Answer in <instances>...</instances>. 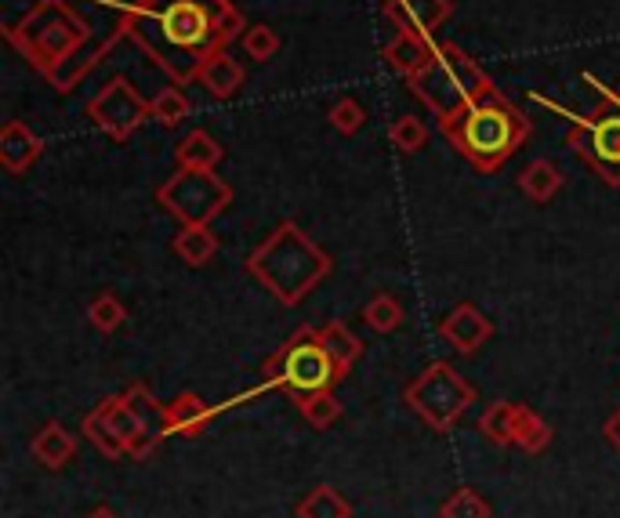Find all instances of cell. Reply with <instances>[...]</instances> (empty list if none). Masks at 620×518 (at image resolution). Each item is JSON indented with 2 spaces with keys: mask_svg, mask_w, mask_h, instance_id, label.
<instances>
[{
  "mask_svg": "<svg viewBox=\"0 0 620 518\" xmlns=\"http://www.w3.org/2000/svg\"><path fill=\"white\" fill-rule=\"evenodd\" d=\"M228 0H171L160 15L146 8H131L120 18V29L146 51L149 59H157L174 80H196L203 59L218 51V34H214V15L222 12Z\"/></svg>",
  "mask_w": 620,
  "mask_h": 518,
  "instance_id": "obj_1",
  "label": "cell"
},
{
  "mask_svg": "<svg viewBox=\"0 0 620 518\" xmlns=\"http://www.w3.org/2000/svg\"><path fill=\"white\" fill-rule=\"evenodd\" d=\"M247 273L283 305H298L331 273V254L315 247L294 222H283L255 254L247 257Z\"/></svg>",
  "mask_w": 620,
  "mask_h": 518,
  "instance_id": "obj_2",
  "label": "cell"
},
{
  "mask_svg": "<svg viewBox=\"0 0 620 518\" xmlns=\"http://www.w3.org/2000/svg\"><path fill=\"white\" fill-rule=\"evenodd\" d=\"M443 135L475 170H497L530 138V121L497 88L443 124Z\"/></svg>",
  "mask_w": 620,
  "mask_h": 518,
  "instance_id": "obj_3",
  "label": "cell"
},
{
  "mask_svg": "<svg viewBox=\"0 0 620 518\" xmlns=\"http://www.w3.org/2000/svg\"><path fill=\"white\" fill-rule=\"evenodd\" d=\"M410 91L429 105L435 121L446 124L461 116L472 102L486 99L494 84L472 55H464L457 45H439L429 66L410 77Z\"/></svg>",
  "mask_w": 620,
  "mask_h": 518,
  "instance_id": "obj_4",
  "label": "cell"
},
{
  "mask_svg": "<svg viewBox=\"0 0 620 518\" xmlns=\"http://www.w3.org/2000/svg\"><path fill=\"white\" fill-rule=\"evenodd\" d=\"M8 37H11V45H15L22 55L48 77L54 66H62V62L84 45L87 26L70 12V8L59 4V0H40L18 26L8 29Z\"/></svg>",
  "mask_w": 620,
  "mask_h": 518,
  "instance_id": "obj_5",
  "label": "cell"
},
{
  "mask_svg": "<svg viewBox=\"0 0 620 518\" xmlns=\"http://www.w3.org/2000/svg\"><path fill=\"white\" fill-rule=\"evenodd\" d=\"M265 377L269 384H280L294 399L326 392L334 381H342L331 352L323 349L320 333L309 327H301L290 341L280 344V352L265 363Z\"/></svg>",
  "mask_w": 620,
  "mask_h": 518,
  "instance_id": "obj_6",
  "label": "cell"
},
{
  "mask_svg": "<svg viewBox=\"0 0 620 518\" xmlns=\"http://www.w3.org/2000/svg\"><path fill=\"white\" fill-rule=\"evenodd\" d=\"M402 399L424 425H432L435 431H450L464 417V409L475 403V388L450 363H432L407 384Z\"/></svg>",
  "mask_w": 620,
  "mask_h": 518,
  "instance_id": "obj_7",
  "label": "cell"
},
{
  "mask_svg": "<svg viewBox=\"0 0 620 518\" xmlns=\"http://www.w3.org/2000/svg\"><path fill=\"white\" fill-rule=\"evenodd\" d=\"M157 200L182 225H211L233 203V189L211 167H178L157 189Z\"/></svg>",
  "mask_w": 620,
  "mask_h": 518,
  "instance_id": "obj_8",
  "label": "cell"
},
{
  "mask_svg": "<svg viewBox=\"0 0 620 518\" xmlns=\"http://www.w3.org/2000/svg\"><path fill=\"white\" fill-rule=\"evenodd\" d=\"M570 146L576 156L587 160L606 186H620V110L603 105L598 113L587 116L570 131Z\"/></svg>",
  "mask_w": 620,
  "mask_h": 518,
  "instance_id": "obj_9",
  "label": "cell"
},
{
  "mask_svg": "<svg viewBox=\"0 0 620 518\" xmlns=\"http://www.w3.org/2000/svg\"><path fill=\"white\" fill-rule=\"evenodd\" d=\"M87 116H91L95 127H102L109 138L127 142V138L152 116V102L141 99L131 80L116 77V80H109L91 102H87Z\"/></svg>",
  "mask_w": 620,
  "mask_h": 518,
  "instance_id": "obj_10",
  "label": "cell"
},
{
  "mask_svg": "<svg viewBox=\"0 0 620 518\" xmlns=\"http://www.w3.org/2000/svg\"><path fill=\"white\" fill-rule=\"evenodd\" d=\"M98 409H102V417H106V425L116 431L120 442L127 446V457H146V453L157 446V428H149L146 420H141L135 409L127 406V399L120 395V399H102L98 403Z\"/></svg>",
  "mask_w": 620,
  "mask_h": 518,
  "instance_id": "obj_11",
  "label": "cell"
},
{
  "mask_svg": "<svg viewBox=\"0 0 620 518\" xmlns=\"http://www.w3.org/2000/svg\"><path fill=\"white\" fill-rule=\"evenodd\" d=\"M381 55H385V62L399 73V77L410 80L413 73H421L435 59L432 34H421V29H399V34L385 45Z\"/></svg>",
  "mask_w": 620,
  "mask_h": 518,
  "instance_id": "obj_12",
  "label": "cell"
},
{
  "mask_svg": "<svg viewBox=\"0 0 620 518\" xmlns=\"http://www.w3.org/2000/svg\"><path fill=\"white\" fill-rule=\"evenodd\" d=\"M439 333L454 344L457 352L472 355L489 341V333H494V319H486L475 305H457L450 316L443 319Z\"/></svg>",
  "mask_w": 620,
  "mask_h": 518,
  "instance_id": "obj_13",
  "label": "cell"
},
{
  "mask_svg": "<svg viewBox=\"0 0 620 518\" xmlns=\"http://www.w3.org/2000/svg\"><path fill=\"white\" fill-rule=\"evenodd\" d=\"M40 153H44V142L37 131H29V124L8 121L0 127V164H4L8 175H26L40 160Z\"/></svg>",
  "mask_w": 620,
  "mask_h": 518,
  "instance_id": "obj_14",
  "label": "cell"
},
{
  "mask_svg": "<svg viewBox=\"0 0 620 518\" xmlns=\"http://www.w3.org/2000/svg\"><path fill=\"white\" fill-rule=\"evenodd\" d=\"M450 15H454L450 0H385V18H392L396 29L432 34V29H439Z\"/></svg>",
  "mask_w": 620,
  "mask_h": 518,
  "instance_id": "obj_15",
  "label": "cell"
},
{
  "mask_svg": "<svg viewBox=\"0 0 620 518\" xmlns=\"http://www.w3.org/2000/svg\"><path fill=\"white\" fill-rule=\"evenodd\" d=\"M196 80H200L214 99H233V94L239 91V84H244V66H239L225 48H218L203 59Z\"/></svg>",
  "mask_w": 620,
  "mask_h": 518,
  "instance_id": "obj_16",
  "label": "cell"
},
{
  "mask_svg": "<svg viewBox=\"0 0 620 518\" xmlns=\"http://www.w3.org/2000/svg\"><path fill=\"white\" fill-rule=\"evenodd\" d=\"M207 425H211V406L193 392H185L171 406H163V431H178L185 439H196L203 435Z\"/></svg>",
  "mask_w": 620,
  "mask_h": 518,
  "instance_id": "obj_17",
  "label": "cell"
},
{
  "mask_svg": "<svg viewBox=\"0 0 620 518\" xmlns=\"http://www.w3.org/2000/svg\"><path fill=\"white\" fill-rule=\"evenodd\" d=\"M33 457H37L44 468H65V464L73 460V453H76V439L65 431L59 420H51V425H44L37 435H33Z\"/></svg>",
  "mask_w": 620,
  "mask_h": 518,
  "instance_id": "obj_18",
  "label": "cell"
},
{
  "mask_svg": "<svg viewBox=\"0 0 620 518\" xmlns=\"http://www.w3.org/2000/svg\"><path fill=\"white\" fill-rule=\"evenodd\" d=\"M174 254L189 268H200L218 254V236L211 225H182V232L174 236Z\"/></svg>",
  "mask_w": 620,
  "mask_h": 518,
  "instance_id": "obj_19",
  "label": "cell"
},
{
  "mask_svg": "<svg viewBox=\"0 0 620 518\" xmlns=\"http://www.w3.org/2000/svg\"><path fill=\"white\" fill-rule=\"evenodd\" d=\"M320 341H323V349L331 352V359L337 366V374H348L356 366V359L363 355V341L356 338L352 330L345 327V323H326V327L320 330Z\"/></svg>",
  "mask_w": 620,
  "mask_h": 518,
  "instance_id": "obj_20",
  "label": "cell"
},
{
  "mask_svg": "<svg viewBox=\"0 0 620 518\" xmlns=\"http://www.w3.org/2000/svg\"><path fill=\"white\" fill-rule=\"evenodd\" d=\"M559 189H562V175L551 160H533V164L519 175V192L533 203H548Z\"/></svg>",
  "mask_w": 620,
  "mask_h": 518,
  "instance_id": "obj_21",
  "label": "cell"
},
{
  "mask_svg": "<svg viewBox=\"0 0 620 518\" xmlns=\"http://www.w3.org/2000/svg\"><path fill=\"white\" fill-rule=\"evenodd\" d=\"M298 518H352V504H348L334 485L320 482L315 490H309L301 496Z\"/></svg>",
  "mask_w": 620,
  "mask_h": 518,
  "instance_id": "obj_22",
  "label": "cell"
},
{
  "mask_svg": "<svg viewBox=\"0 0 620 518\" xmlns=\"http://www.w3.org/2000/svg\"><path fill=\"white\" fill-rule=\"evenodd\" d=\"M222 146L214 142L207 131H189L178 142V153H174V160H178V167H218L222 164Z\"/></svg>",
  "mask_w": 620,
  "mask_h": 518,
  "instance_id": "obj_23",
  "label": "cell"
},
{
  "mask_svg": "<svg viewBox=\"0 0 620 518\" xmlns=\"http://www.w3.org/2000/svg\"><path fill=\"white\" fill-rule=\"evenodd\" d=\"M479 431L494 442V446H511L516 442V403H494L483 409V417H479Z\"/></svg>",
  "mask_w": 620,
  "mask_h": 518,
  "instance_id": "obj_24",
  "label": "cell"
},
{
  "mask_svg": "<svg viewBox=\"0 0 620 518\" xmlns=\"http://www.w3.org/2000/svg\"><path fill=\"white\" fill-rule=\"evenodd\" d=\"M548 442H551L548 420L533 414L530 406H516V446H522L526 453H541L548 450Z\"/></svg>",
  "mask_w": 620,
  "mask_h": 518,
  "instance_id": "obj_25",
  "label": "cell"
},
{
  "mask_svg": "<svg viewBox=\"0 0 620 518\" xmlns=\"http://www.w3.org/2000/svg\"><path fill=\"white\" fill-rule=\"evenodd\" d=\"M489 515H494V507L483 501V493L468 490V485L454 490L439 507V518H489Z\"/></svg>",
  "mask_w": 620,
  "mask_h": 518,
  "instance_id": "obj_26",
  "label": "cell"
},
{
  "mask_svg": "<svg viewBox=\"0 0 620 518\" xmlns=\"http://www.w3.org/2000/svg\"><path fill=\"white\" fill-rule=\"evenodd\" d=\"M298 409L301 417L309 420L312 428H331L337 417H342V403L331 395V388L326 392H312V395H301L298 399Z\"/></svg>",
  "mask_w": 620,
  "mask_h": 518,
  "instance_id": "obj_27",
  "label": "cell"
},
{
  "mask_svg": "<svg viewBox=\"0 0 620 518\" xmlns=\"http://www.w3.org/2000/svg\"><path fill=\"white\" fill-rule=\"evenodd\" d=\"M84 435L91 439L98 450H102V457H127V446L120 442L116 431L106 425V417H102V409H98V406L84 417Z\"/></svg>",
  "mask_w": 620,
  "mask_h": 518,
  "instance_id": "obj_28",
  "label": "cell"
},
{
  "mask_svg": "<svg viewBox=\"0 0 620 518\" xmlns=\"http://www.w3.org/2000/svg\"><path fill=\"white\" fill-rule=\"evenodd\" d=\"M363 319L374 333H392L402 323V305L392 294H377L374 301H367Z\"/></svg>",
  "mask_w": 620,
  "mask_h": 518,
  "instance_id": "obj_29",
  "label": "cell"
},
{
  "mask_svg": "<svg viewBox=\"0 0 620 518\" xmlns=\"http://www.w3.org/2000/svg\"><path fill=\"white\" fill-rule=\"evenodd\" d=\"M185 116H189V99H185L182 88L171 84V88L157 91V99H152V121L163 127H174V124H182Z\"/></svg>",
  "mask_w": 620,
  "mask_h": 518,
  "instance_id": "obj_30",
  "label": "cell"
},
{
  "mask_svg": "<svg viewBox=\"0 0 620 518\" xmlns=\"http://www.w3.org/2000/svg\"><path fill=\"white\" fill-rule=\"evenodd\" d=\"M388 138L399 153H418V149H424V142H429V127H424L418 116L407 113V116H396V121H392Z\"/></svg>",
  "mask_w": 620,
  "mask_h": 518,
  "instance_id": "obj_31",
  "label": "cell"
},
{
  "mask_svg": "<svg viewBox=\"0 0 620 518\" xmlns=\"http://www.w3.org/2000/svg\"><path fill=\"white\" fill-rule=\"evenodd\" d=\"M87 319H91L102 333H116L120 327H124L127 312L116 301V294H95L91 305H87Z\"/></svg>",
  "mask_w": 620,
  "mask_h": 518,
  "instance_id": "obj_32",
  "label": "cell"
},
{
  "mask_svg": "<svg viewBox=\"0 0 620 518\" xmlns=\"http://www.w3.org/2000/svg\"><path fill=\"white\" fill-rule=\"evenodd\" d=\"M244 51L255 62H269V59H276V51H280V37H276V29H269V26H247V34H244Z\"/></svg>",
  "mask_w": 620,
  "mask_h": 518,
  "instance_id": "obj_33",
  "label": "cell"
},
{
  "mask_svg": "<svg viewBox=\"0 0 620 518\" xmlns=\"http://www.w3.org/2000/svg\"><path fill=\"white\" fill-rule=\"evenodd\" d=\"M124 399H127V406L135 409V414L146 420L149 428H157V425L163 428V406L157 403V395H152L146 384H131L127 392H124Z\"/></svg>",
  "mask_w": 620,
  "mask_h": 518,
  "instance_id": "obj_34",
  "label": "cell"
},
{
  "mask_svg": "<svg viewBox=\"0 0 620 518\" xmlns=\"http://www.w3.org/2000/svg\"><path fill=\"white\" fill-rule=\"evenodd\" d=\"M331 124H334V131H342V135H356L359 127L367 124V110L359 105L356 99H337L331 105Z\"/></svg>",
  "mask_w": 620,
  "mask_h": 518,
  "instance_id": "obj_35",
  "label": "cell"
},
{
  "mask_svg": "<svg viewBox=\"0 0 620 518\" xmlns=\"http://www.w3.org/2000/svg\"><path fill=\"white\" fill-rule=\"evenodd\" d=\"M214 34H218V45H228V40H236L239 34H247V18H244V12H239V8H233V4H225L222 12L214 15Z\"/></svg>",
  "mask_w": 620,
  "mask_h": 518,
  "instance_id": "obj_36",
  "label": "cell"
},
{
  "mask_svg": "<svg viewBox=\"0 0 620 518\" xmlns=\"http://www.w3.org/2000/svg\"><path fill=\"white\" fill-rule=\"evenodd\" d=\"M603 435H606L609 446L620 450V409H613V414H609V420L603 425Z\"/></svg>",
  "mask_w": 620,
  "mask_h": 518,
  "instance_id": "obj_37",
  "label": "cell"
},
{
  "mask_svg": "<svg viewBox=\"0 0 620 518\" xmlns=\"http://www.w3.org/2000/svg\"><path fill=\"white\" fill-rule=\"evenodd\" d=\"M87 518H120V515L113 511V507H106V504H102V507H95V511L87 515Z\"/></svg>",
  "mask_w": 620,
  "mask_h": 518,
  "instance_id": "obj_38",
  "label": "cell"
},
{
  "mask_svg": "<svg viewBox=\"0 0 620 518\" xmlns=\"http://www.w3.org/2000/svg\"><path fill=\"white\" fill-rule=\"evenodd\" d=\"M141 4H152V0H141Z\"/></svg>",
  "mask_w": 620,
  "mask_h": 518,
  "instance_id": "obj_39",
  "label": "cell"
}]
</instances>
